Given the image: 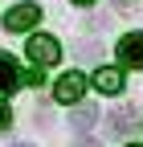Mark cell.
<instances>
[{"instance_id":"1","label":"cell","mask_w":143,"mask_h":147,"mask_svg":"<svg viewBox=\"0 0 143 147\" xmlns=\"http://www.w3.org/2000/svg\"><path fill=\"white\" fill-rule=\"evenodd\" d=\"M25 49H29V57L37 61V65H53V61L61 57V45H57V37H49V33H33Z\"/></svg>"},{"instance_id":"2","label":"cell","mask_w":143,"mask_h":147,"mask_svg":"<svg viewBox=\"0 0 143 147\" xmlns=\"http://www.w3.org/2000/svg\"><path fill=\"white\" fill-rule=\"evenodd\" d=\"M82 94H86V74H78V69L61 74V78H57V86H53V98H57V102H65V106H74Z\"/></svg>"},{"instance_id":"3","label":"cell","mask_w":143,"mask_h":147,"mask_svg":"<svg viewBox=\"0 0 143 147\" xmlns=\"http://www.w3.org/2000/svg\"><path fill=\"white\" fill-rule=\"evenodd\" d=\"M37 21H41V8H37V4H16V8H8V12H4V29H8V33L33 29Z\"/></svg>"},{"instance_id":"4","label":"cell","mask_w":143,"mask_h":147,"mask_svg":"<svg viewBox=\"0 0 143 147\" xmlns=\"http://www.w3.org/2000/svg\"><path fill=\"white\" fill-rule=\"evenodd\" d=\"M119 61L127 69H143V33H127L119 41Z\"/></svg>"},{"instance_id":"5","label":"cell","mask_w":143,"mask_h":147,"mask_svg":"<svg viewBox=\"0 0 143 147\" xmlns=\"http://www.w3.org/2000/svg\"><path fill=\"white\" fill-rule=\"evenodd\" d=\"M21 90V65H16L12 53H0V98Z\"/></svg>"},{"instance_id":"6","label":"cell","mask_w":143,"mask_h":147,"mask_svg":"<svg viewBox=\"0 0 143 147\" xmlns=\"http://www.w3.org/2000/svg\"><path fill=\"white\" fill-rule=\"evenodd\" d=\"M123 86H127V78L119 65H102L94 74V90H102V94H123Z\"/></svg>"},{"instance_id":"7","label":"cell","mask_w":143,"mask_h":147,"mask_svg":"<svg viewBox=\"0 0 143 147\" xmlns=\"http://www.w3.org/2000/svg\"><path fill=\"white\" fill-rule=\"evenodd\" d=\"M106 123H111V135H127L131 123H135V110L131 106H115L111 115H106Z\"/></svg>"},{"instance_id":"8","label":"cell","mask_w":143,"mask_h":147,"mask_svg":"<svg viewBox=\"0 0 143 147\" xmlns=\"http://www.w3.org/2000/svg\"><path fill=\"white\" fill-rule=\"evenodd\" d=\"M98 123V106L94 102H74V127L78 131H86V127Z\"/></svg>"},{"instance_id":"9","label":"cell","mask_w":143,"mask_h":147,"mask_svg":"<svg viewBox=\"0 0 143 147\" xmlns=\"http://www.w3.org/2000/svg\"><path fill=\"white\" fill-rule=\"evenodd\" d=\"M12 127V115H8V106H4V98H0V131H8Z\"/></svg>"},{"instance_id":"10","label":"cell","mask_w":143,"mask_h":147,"mask_svg":"<svg viewBox=\"0 0 143 147\" xmlns=\"http://www.w3.org/2000/svg\"><path fill=\"white\" fill-rule=\"evenodd\" d=\"M78 147H98V143H94V139H86V143H78Z\"/></svg>"},{"instance_id":"11","label":"cell","mask_w":143,"mask_h":147,"mask_svg":"<svg viewBox=\"0 0 143 147\" xmlns=\"http://www.w3.org/2000/svg\"><path fill=\"white\" fill-rule=\"evenodd\" d=\"M74 4H94V0H74Z\"/></svg>"},{"instance_id":"12","label":"cell","mask_w":143,"mask_h":147,"mask_svg":"<svg viewBox=\"0 0 143 147\" xmlns=\"http://www.w3.org/2000/svg\"><path fill=\"white\" fill-rule=\"evenodd\" d=\"M12 147H33V143H12Z\"/></svg>"},{"instance_id":"13","label":"cell","mask_w":143,"mask_h":147,"mask_svg":"<svg viewBox=\"0 0 143 147\" xmlns=\"http://www.w3.org/2000/svg\"><path fill=\"white\" fill-rule=\"evenodd\" d=\"M127 147H139V143H127Z\"/></svg>"}]
</instances>
